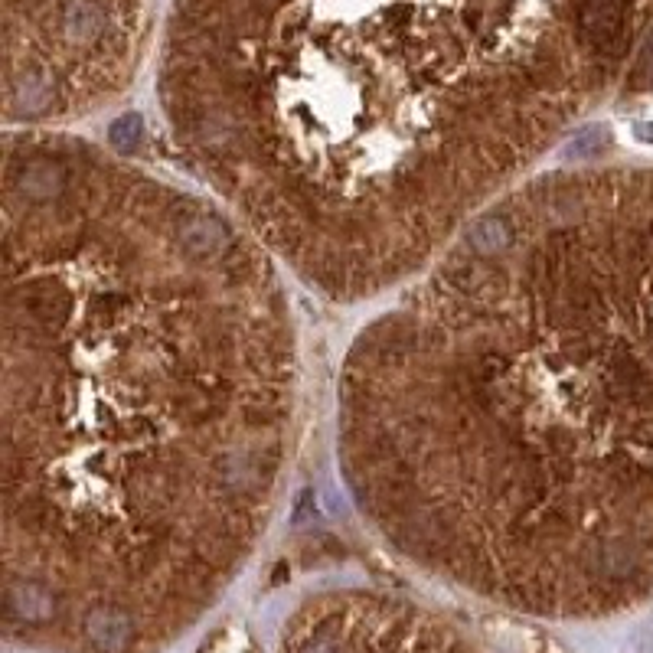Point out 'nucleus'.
I'll return each mask as SVG.
<instances>
[{
	"mask_svg": "<svg viewBox=\"0 0 653 653\" xmlns=\"http://www.w3.org/2000/svg\"><path fill=\"white\" fill-rule=\"evenodd\" d=\"M4 627L160 653L226 595L291 471L285 265L216 200L63 128L0 174Z\"/></svg>",
	"mask_w": 653,
	"mask_h": 653,
	"instance_id": "1",
	"label": "nucleus"
},
{
	"mask_svg": "<svg viewBox=\"0 0 653 653\" xmlns=\"http://www.w3.org/2000/svg\"><path fill=\"white\" fill-rule=\"evenodd\" d=\"M353 507L415 569L549 621L653 588V167L516 183L353 337Z\"/></svg>",
	"mask_w": 653,
	"mask_h": 653,
	"instance_id": "2",
	"label": "nucleus"
},
{
	"mask_svg": "<svg viewBox=\"0 0 653 653\" xmlns=\"http://www.w3.org/2000/svg\"><path fill=\"white\" fill-rule=\"evenodd\" d=\"M653 40V0H170L187 167L334 304L386 298L523 183Z\"/></svg>",
	"mask_w": 653,
	"mask_h": 653,
	"instance_id": "3",
	"label": "nucleus"
},
{
	"mask_svg": "<svg viewBox=\"0 0 653 653\" xmlns=\"http://www.w3.org/2000/svg\"><path fill=\"white\" fill-rule=\"evenodd\" d=\"M157 0H4L10 128H63L118 102L154 40Z\"/></svg>",
	"mask_w": 653,
	"mask_h": 653,
	"instance_id": "4",
	"label": "nucleus"
},
{
	"mask_svg": "<svg viewBox=\"0 0 653 653\" xmlns=\"http://www.w3.org/2000/svg\"><path fill=\"white\" fill-rule=\"evenodd\" d=\"M281 653H484L431 608L386 591H324L288 618Z\"/></svg>",
	"mask_w": 653,
	"mask_h": 653,
	"instance_id": "5",
	"label": "nucleus"
}]
</instances>
